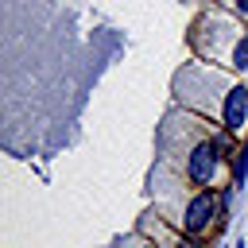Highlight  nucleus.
Returning <instances> with one entry per match:
<instances>
[{
    "label": "nucleus",
    "mask_w": 248,
    "mask_h": 248,
    "mask_svg": "<svg viewBox=\"0 0 248 248\" xmlns=\"http://www.w3.org/2000/svg\"><path fill=\"white\" fill-rule=\"evenodd\" d=\"M244 120H248V89L232 85L229 97H225V128L236 132V128H244Z\"/></svg>",
    "instance_id": "nucleus-2"
},
{
    "label": "nucleus",
    "mask_w": 248,
    "mask_h": 248,
    "mask_svg": "<svg viewBox=\"0 0 248 248\" xmlns=\"http://www.w3.org/2000/svg\"><path fill=\"white\" fill-rule=\"evenodd\" d=\"M244 174H248V147H240V151H236V170H232V178H236V186L244 182Z\"/></svg>",
    "instance_id": "nucleus-4"
},
{
    "label": "nucleus",
    "mask_w": 248,
    "mask_h": 248,
    "mask_svg": "<svg viewBox=\"0 0 248 248\" xmlns=\"http://www.w3.org/2000/svg\"><path fill=\"white\" fill-rule=\"evenodd\" d=\"M236 8H240V12H248V0H236Z\"/></svg>",
    "instance_id": "nucleus-7"
},
{
    "label": "nucleus",
    "mask_w": 248,
    "mask_h": 248,
    "mask_svg": "<svg viewBox=\"0 0 248 248\" xmlns=\"http://www.w3.org/2000/svg\"><path fill=\"white\" fill-rule=\"evenodd\" d=\"M178 248H198V244H194V240H182V244H178Z\"/></svg>",
    "instance_id": "nucleus-6"
},
{
    "label": "nucleus",
    "mask_w": 248,
    "mask_h": 248,
    "mask_svg": "<svg viewBox=\"0 0 248 248\" xmlns=\"http://www.w3.org/2000/svg\"><path fill=\"white\" fill-rule=\"evenodd\" d=\"M232 66H236V70H248V39H240V43H236V54H232Z\"/></svg>",
    "instance_id": "nucleus-5"
},
{
    "label": "nucleus",
    "mask_w": 248,
    "mask_h": 248,
    "mask_svg": "<svg viewBox=\"0 0 248 248\" xmlns=\"http://www.w3.org/2000/svg\"><path fill=\"white\" fill-rule=\"evenodd\" d=\"M217 147L213 143H198L194 151H190V159H186V174H190V182H209L213 178V167H217Z\"/></svg>",
    "instance_id": "nucleus-1"
},
{
    "label": "nucleus",
    "mask_w": 248,
    "mask_h": 248,
    "mask_svg": "<svg viewBox=\"0 0 248 248\" xmlns=\"http://www.w3.org/2000/svg\"><path fill=\"white\" fill-rule=\"evenodd\" d=\"M213 217V194H198L190 205H186V232H202Z\"/></svg>",
    "instance_id": "nucleus-3"
}]
</instances>
